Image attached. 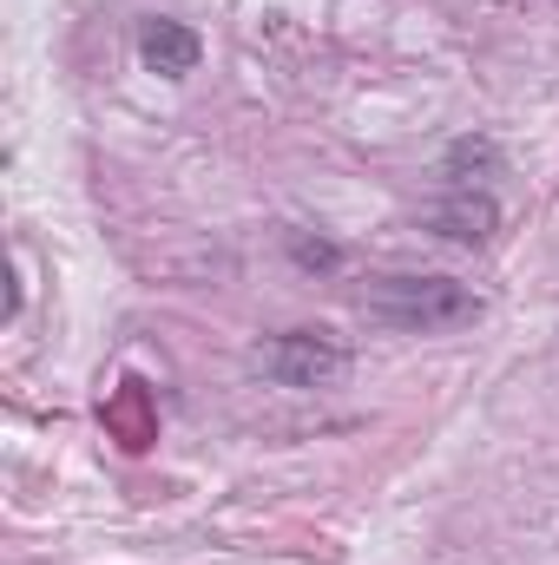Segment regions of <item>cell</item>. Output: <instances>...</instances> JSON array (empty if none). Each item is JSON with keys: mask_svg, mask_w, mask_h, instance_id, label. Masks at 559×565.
Instances as JSON below:
<instances>
[{"mask_svg": "<svg viewBox=\"0 0 559 565\" xmlns=\"http://www.w3.org/2000/svg\"><path fill=\"white\" fill-rule=\"evenodd\" d=\"M362 309L389 329L434 335V329H461L481 316V296L454 277H376L362 289Z\"/></svg>", "mask_w": 559, "mask_h": 565, "instance_id": "6da1fadb", "label": "cell"}, {"mask_svg": "<svg viewBox=\"0 0 559 565\" xmlns=\"http://www.w3.org/2000/svg\"><path fill=\"white\" fill-rule=\"evenodd\" d=\"M257 369L283 388H336L349 375V349L329 329H289V335L257 349Z\"/></svg>", "mask_w": 559, "mask_h": 565, "instance_id": "7a4b0ae2", "label": "cell"}, {"mask_svg": "<svg viewBox=\"0 0 559 565\" xmlns=\"http://www.w3.org/2000/svg\"><path fill=\"white\" fill-rule=\"evenodd\" d=\"M428 224H434L447 244H487L494 224H500V204H494L487 191H474V184H447V198L428 211Z\"/></svg>", "mask_w": 559, "mask_h": 565, "instance_id": "3957f363", "label": "cell"}, {"mask_svg": "<svg viewBox=\"0 0 559 565\" xmlns=\"http://www.w3.org/2000/svg\"><path fill=\"white\" fill-rule=\"evenodd\" d=\"M139 60L151 73H165V79H184V73H198L204 40H198L184 20H145L139 26Z\"/></svg>", "mask_w": 559, "mask_h": 565, "instance_id": "277c9868", "label": "cell"}, {"mask_svg": "<svg viewBox=\"0 0 559 565\" xmlns=\"http://www.w3.org/2000/svg\"><path fill=\"white\" fill-rule=\"evenodd\" d=\"M500 171H507V151H500V139H487V132L454 139L447 158H441V178L447 184H474V191H487V178H500Z\"/></svg>", "mask_w": 559, "mask_h": 565, "instance_id": "5b68a950", "label": "cell"}, {"mask_svg": "<svg viewBox=\"0 0 559 565\" xmlns=\"http://www.w3.org/2000/svg\"><path fill=\"white\" fill-rule=\"evenodd\" d=\"M106 427H113V434H119V447H133V454L151 440V395H145L139 382H126V388L106 402Z\"/></svg>", "mask_w": 559, "mask_h": 565, "instance_id": "8992f818", "label": "cell"}, {"mask_svg": "<svg viewBox=\"0 0 559 565\" xmlns=\"http://www.w3.org/2000/svg\"><path fill=\"white\" fill-rule=\"evenodd\" d=\"M289 257L303 270H342V244H323V237H303V231H289Z\"/></svg>", "mask_w": 559, "mask_h": 565, "instance_id": "52a82bcc", "label": "cell"}]
</instances>
